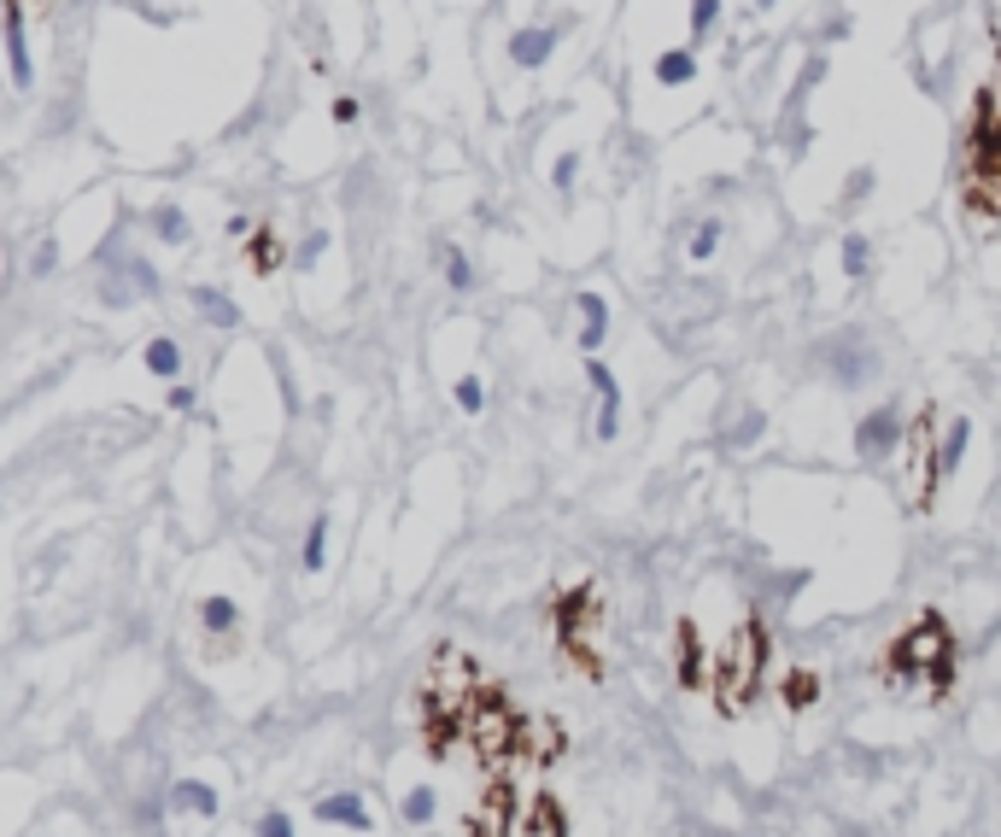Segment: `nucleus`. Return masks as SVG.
Returning a JSON list of instances; mask_svg holds the SVG:
<instances>
[{
  "instance_id": "nucleus-1",
  "label": "nucleus",
  "mask_w": 1001,
  "mask_h": 837,
  "mask_svg": "<svg viewBox=\"0 0 1001 837\" xmlns=\"http://www.w3.org/2000/svg\"><path fill=\"white\" fill-rule=\"evenodd\" d=\"M761 674H768V627L761 621H744L733 644L721 651V668H715V697L726 714H744L750 709V697L761 686Z\"/></svg>"
},
{
  "instance_id": "nucleus-2",
  "label": "nucleus",
  "mask_w": 1001,
  "mask_h": 837,
  "mask_svg": "<svg viewBox=\"0 0 1001 837\" xmlns=\"http://www.w3.org/2000/svg\"><path fill=\"white\" fill-rule=\"evenodd\" d=\"M931 668H955V633H948V621H937V615H920V621L896 639L885 679L890 686H913V674H931Z\"/></svg>"
},
{
  "instance_id": "nucleus-3",
  "label": "nucleus",
  "mask_w": 1001,
  "mask_h": 837,
  "mask_svg": "<svg viewBox=\"0 0 1001 837\" xmlns=\"http://www.w3.org/2000/svg\"><path fill=\"white\" fill-rule=\"evenodd\" d=\"M463 744L498 773V767L521 749V714L504 703L498 691H481V703H474V714L463 721Z\"/></svg>"
},
{
  "instance_id": "nucleus-4",
  "label": "nucleus",
  "mask_w": 1001,
  "mask_h": 837,
  "mask_svg": "<svg viewBox=\"0 0 1001 837\" xmlns=\"http://www.w3.org/2000/svg\"><path fill=\"white\" fill-rule=\"evenodd\" d=\"M820 364H826V375L838 387H861V381H873V375H878V346L861 329H843L838 340H826V346H820Z\"/></svg>"
},
{
  "instance_id": "nucleus-5",
  "label": "nucleus",
  "mask_w": 1001,
  "mask_h": 837,
  "mask_svg": "<svg viewBox=\"0 0 1001 837\" xmlns=\"http://www.w3.org/2000/svg\"><path fill=\"white\" fill-rule=\"evenodd\" d=\"M902 446H908V422H902L896 404H873L867 416L855 422V457L861 463H890Z\"/></svg>"
},
{
  "instance_id": "nucleus-6",
  "label": "nucleus",
  "mask_w": 1001,
  "mask_h": 837,
  "mask_svg": "<svg viewBox=\"0 0 1001 837\" xmlns=\"http://www.w3.org/2000/svg\"><path fill=\"white\" fill-rule=\"evenodd\" d=\"M422 691L428 697H481V662L463 656L457 644H439L428 674H422Z\"/></svg>"
},
{
  "instance_id": "nucleus-7",
  "label": "nucleus",
  "mask_w": 1001,
  "mask_h": 837,
  "mask_svg": "<svg viewBox=\"0 0 1001 837\" xmlns=\"http://www.w3.org/2000/svg\"><path fill=\"white\" fill-rule=\"evenodd\" d=\"M551 615H556V639H563V644L586 639V627L598 621V592H591V586H574V592H563V597L551 604Z\"/></svg>"
},
{
  "instance_id": "nucleus-8",
  "label": "nucleus",
  "mask_w": 1001,
  "mask_h": 837,
  "mask_svg": "<svg viewBox=\"0 0 1001 837\" xmlns=\"http://www.w3.org/2000/svg\"><path fill=\"white\" fill-rule=\"evenodd\" d=\"M322 826H341V832H376V814H369L364 791H334V796H317L311 809Z\"/></svg>"
},
{
  "instance_id": "nucleus-9",
  "label": "nucleus",
  "mask_w": 1001,
  "mask_h": 837,
  "mask_svg": "<svg viewBox=\"0 0 1001 837\" xmlns=\"http://www.w3.org/2000/svg\"><path fill=\"white\" fill-rule=\"evenodd\" d=\"M960 199H966V211H978V217H1001V164H966Z\"/></svg>"
},
{
  "instance_id": "nucleus-10",
  "label": "nucleus",
  "mask_w": 1001,
  "mask_h": 837,
  "mask_svg": "<svg viewBox=\"0 0 1001 837\" xmlns=\"http://www.w3.org/2000/svg\"><path fill=\"white\" fill-rule=\"evenodd\" d=\"M7 65H12V89H30V82H36L30 36H24V0H7Z\"/></svg>"
},
{
  "instance_id": "nucleus-11",
  "label": "nucleus",
  "mask_w": 1001,
  "mask_h": 837,
  "mask_svg": "<svg viewBox=\"0 0 1001 837\" xmlns=\"http://www.w3.org/2000/svg\"><path fill=\"white\" fill-rule=\"evenodd\" d=\"M966 446H973V422L955 416V422L943 428V439H937V457H931V481H937V486L955 481V469L966 463Z\"/></svg>"
},
{
  "instance_id": "nucleus-12",
  "label": "nucleus",
  "mask_w": 1001,
  "mask_h": 837,
  "mask_svg": "<svg viewBox=\"0 0 1001 837\" xmlns=\"http://www.w3.org/2000/svg\"><path fill=\"white\" fill-rule=\"evenodd\" d=\"M563 726L545 721V714H521V756L528 761H556L563 756Z\"/></svg>"
},
{
  "instance_id": "nucleus-13",
  "label": "nucleus",
  "mask_w": 1001,
  "mask_h": 837,
  "mask_svg": "<svg viewBox=\"0 0 1001 837\" xmlns=\"http://www.w3.org/2000/svg\"><path fill=\"white\" fill-rule=\"evenodd\" d=\"M164 802H171V814H199V819H211L217 809H223L217 784H206V779H176L171 791H164Z\"/></svg>"
},
{
  "instance_id": "nucleus-14",
  "label": "nucleus",
  "mask_w": 1001,
  "mask_h": 837,
  "mask_svg": "<svg viewBox=\"0 0 1001 837\" xmlns=\"http://www.w3.org/2000/svg\"><path fill=\"white\" fill-rule=\"evenodd\" d=\"M574 311H580V346H586V357H598L603 334H609V299L591 294V287H580V294H574Z\"/></svg>"
},
{
  "instance_id": "nucleus-15",
  "label": "nucleus",
  "mask_w": 1001,
  "mask_h": 837,
  "mask_svg": "<svg viewBox=\"0 0 1001 837\" xmlns=\"http://www.w3.org/2000/svg\"><path fill=\"white\" fill-rule=\"evenodd\" d=\"M551 47H556V30L551 24H528V30H516V36H510V59L521 65V71H539V65L551 59Z\"/></svg>"
},
{
  "instance_id": "nucleus-16",
  "label": "nucleus",
  "mask_w": 1001,
  "mask_h": 837,
  "mask_svg": "<svg viewBox=\"0 0 1001 837\" xmlns=\"http://www.w3.org/2000/svg\"><path fill=\"white\" fill-rule=\"evenodd\" d=\"M651 71L661 89H691L698 82V47H668V54H656Z\"/></svg>"
},
{
  "instance_id": "nucleus-17",
  "label": "nucleus",
  "mask_w": 1001,
  "mask_h": 837,
  "mask_svg": "<svg viewBox=\"0 0 1001 837\" xmlns=\"http://www.w3.org/2000/svg\"><path fill=\"white\" fill-rule=\"evenodd\" d=\"M141 364H147V375H159V381H182V346L171 334H152L141 346Z\"/></svg>"
},
{
  "instance_id": "nucleus-18",
  "label": "nucleus",
  "mask_w": 1001,
  "mask_h": 837,
  "mask_svg": "<svg viewBox=\"0 0 1001 837\" xmlns=\"http://www.w3.org/2000/svg\"><path fill=\"white\" fill-rule=\"evenodd\" d=\"M199 627H206L211 639L241 633V604H234V597H223V592H211L206 604H199Z\"/></svg>"
},
{
  "instance_id": "nucleus-19",
  "label": "nucleus",
  "mask_w": 1001,
  "mask_h": 837,
  "mask_svg": "<svg viewBox=\"0 0 1001 837\" xmlns=\"http://www.w3.org/2000/svg\"><path fill=\"white\" fill-rule=\"evenodd\" d=\"M194 311L211 322V329H241V305L229 294H217V287H194Z\"/></svg>"
},
{
  "instance_id": "nucleus-20",
  "label": "nucleus",
  "mask_w": 1001,
  "mask_h": 837,
  "mask_svg": "<svg viewBox=\"0 0 1001 837\" xmlns=\"http://www.w3.org/2000/svg\"><path fill=\"white\" fill-rule=\"evenodd\" d=\"M147 229L159 234L164 246H182V241L194 234V229H188V211H182V205H171V199H164V205H152V211H147Z\"/></svg>"
},
{
  "instance_id": "nucleus-21",
  "label": "nucleus",
  "mask_w": 1001,
  "mask_h": 837,
  "mask_svg": "<svg viewBox=\"0 0 1001 837\" xmlns=\"http://www.w3.org/2000/svg\"><path fill=\"white\" fill-rule=\"evenodd\" d=\"M838 259H843V282H873V246H867V234H843Z\"/></svg>"
},
{
  "instance_id": "nucleus-22",
  "label": "nucleus",
  "mask_w": 1001,
  "mask_h": 837,
  "mask_svg": "<svg viewBox=\"0 0 1001 837\" xmlns=\"http://www.w3.org/2000/svg\"><path fill=\"white\" fill-rule=\"evenodd\" d=\"M703 674H709V668H703V644H698V627L686 621V627H680V686H686V691H698V686H703Z\"/></svg>"
},
{
  "instance_id": "nucleus-23",
  "label": "nucleus",
  "mask_w": 1001,
  "mask_h": 837,
  "mask_svg": "<svg viewBox=\"0 0 1001 837\" xmlns=\"http://www.w3.org/2000/svg\"><path fill=\"white\" fill-rule=\"evenodd\" d=\"M814 697H820V674H814V668H791V674H785V686H779V703H785L791 714H796V709H808Z\"/></svg>"
},
{
  "instance_id": "nucleus-24",
  "label": "nucleus",
  "mask_w": 1001,
  "mask_h": 837,
  "mask_svg": "<svg viewBox=\"0 0 1001 837\" xmlns=\"http://www.w3.org/2000/svg\"><path fill=\"white\" fill-rule=\"evenodd\" d=\"M329 516H311V527H304V544H299V569L304 574H322L329 569Z\"/></svg>"
},
{
  "instance_id": "nucleus-25",
  "label": "nucleus",
  "mask_w": 1001,
  "mask_h": 837,
  "mask_svg": "<svg viewBox=\"0 0 1001 837\" xmlns=\"http://www.w3.org/2000/svg\"><path fill=\"white\" fill-rule=\"evenodd\" d=\"M761 434H768V416L750 404V410H738V422L726 428V446L733 451H750V446H761Z\"/></svg>"
},
{
  "instance_id": "nucleus-26",
  "label": "nucleus",
  "mask_w": 1001,
  "mask_h": 837,
  "mask_svg": "<svg viewBox=\"0 0 1001 837\" xmlns=\"http://www.w3.org/2000/svg\"><path fill=\"white\" fill-rule=\"evenodd\" d=\"M439 264H446V287H451V294H469V287H474V264H469L463 246H439Z\"/></svg>"
},
{
  "instance_id": "nucleus-27",
  "label": "nucleus",
  "mask_w": 1001,
  "mask_h": 837,
  "mask_svg": "<svg viewBox=\"0 0 1001 837\" xmlns=\"http://www.w3.org/2000/svg\"><path fill=\"white\" fill-rule=\"evenodd\" d=\"M591 434H598V439H603V446H609V439H615V434H621V387H609V392H598V422H591Z\"/></svg>"
},
{
  "instance_id": "nucleus-28",
  "label": "nucleus",
  "mask_w": 1001,
  "mask_h": 837,
  "mask_svg": "<svg viewBox=\"0 0 1001 837\" xmlns=\"http://www.w3.org/2000/svg\"><path fill=\"white\" fill-rule=\"evenodd\" d=\"M399 814L411 819V826H428V819L439 814V791H428V784H416V791H404Z\"/></svg>"
},
{
  "instance_id": "nucleus-29",
  "label": "nucleus",
  "mask_w": 1001,
  "mask_h": 837,
  "mask_svg": "<svg viewBox=\"0 0 1001 837\" xmlns=\"http://www.w3.org/2000/svg\"><path fill=\"white\" fill-rule=\"evenodd\" d=\"M281 259H287V252H281V241H276V229H269V223L252 229V264H258V270H276Z\"/></svg>"
},
{
  "instance_id": "nucleus-30",
  "label": "nucleus",
  "mask_w": 1001,
  "mask_h": 837,
  "mask_svg": "<svg viewBox=\"0 0 1001 837\" xmlns=\"http://www.w3.org/2000/svg\"><path fill=\"white\" fill-rule=\"evenodd\" d=\"M721 30V0H691V42H709Z\"/></svg>"
},
{
  "instance_id": "nucleus-31",
  "label": "nucleus",
  "mask_w": 1001,
  "mask_h": 837,
  "mask_svg": "<svg viewBox=\"0 0 1001 837\" xmlns=\"http://www.w3.org/2000/svg\"><path fill=\"white\" fill-rule=\"evenodd\" d=\"M124 282H129L141 299H152V294H159V270H152L147 259H124Z\"/></svg>"
},
{
  "instance_id": "nucleus-32",
  "label": "nucleus",
  "mask_w": 1001,
  "mask_h": 837,
  "mask_svg": "<svg viewBox=\"0 0 1001 837\" xmlns=\"http://www.w3.org/2000/svg\"><path fill=\"white\" fill-rule=\"evenodd\" d=\"M451 399H457V410H469V416H481V410H486V387H481V375H463V381L451 387Z\"/></svg>"
},
{
  "instance_id": "nucleus-33",
  "label": "nucleus",
  "mask_w": 1001,
  "mask_h": 837,
  "mask_svg": "<svg viewBox=\"0 0 1001 837\" xmlns=\"http://www.w3.org/2000/svg\"><path fill=\"white\" fill-rule=\"evenodd\" d=\"M721 234H726V229L715 223V217H709L703 229H691V259H698V264H709V259L721 252Z\"/></svg>"
},
{
  "instance_id": "nucleus-34",
  "label": "nucleus",
  "mask_w": 1001,
  "mask_h": 837,
  "mask_svg": "<svg viewBox=\"0 0 1001 837\" xmlns=\"http://www.w3.org/2000/svg\"><path fill=\"white\" fill-rule=\"evenodd\" d=\"M252 837H299V832H294V814L264 809V814H258V826H252Z\"/></svg>"
},
{
  "instance_id": "nucleus-35",
  "label": "nucleus",
  "mask_w": 1001,
  "mask_h": 837,
  "mask_svg": "<svg viewBox=\"0 0 1001 837\" xmlns=\"http://www.w3.org/2000/svg\"><path fill=\"white\" fill-rule=\"evenodd\" d=\"M322 246H329V234H322V229H311V234H304V241H299V252H294V264H299V270H311V264L322 259Z\"/></svg>"
},
{
  "instance_id": "nucleus-36",
  "label": "nucleus",
  "mask_w": 1001,
  "mask_h": 837,
  "mask_svg": "<svg viewBox=\"0 0 1001 837\" xmlns=\"http://www.w3.org/2000/svg\"><path fill=\"white\" fill-rule=\"evenodd\" d=\"M574 182H580V159H574V152H563V159L551 164V187H563V194H568Z\"/></svg>"
},
{
  "instance_id": "nucleus-37",
  "label": "nucleus",
  "mask_w": 1001,
  "mask_h": 837,
  "mask_svg": "<svg viewBox=\"0 0 1001 837\" xmlns=\"http://www.w3.org/2000/svg\"><path fill=\"white\" fill-rule=\"evenodd\" d=\"M171 410H176V416H194V410H199V392H194L188 381H171Z\"/></svg>"
},
{
  "instance_id": "nucleus-38",
  "label": "nucleus",
  "mask_w": 1001,
  "mask_h": 837,
  "mask_svg": "<svg viewBox=\"0 0 1001 837\" xmlns=\"http://www.w3.org/2000/svg\"><path fill=\"white\" fill-rule=\"evenodd\" d=\"M867 194H873V170H855V176H850V187H843V205H861Z\"/></svg>"
},
{
  "instance_id": "nucleus-39",
  "label": "nucleus",
  "mask_w": 1001,
  "mask_h": 837,
  "mask_svg": "<svg viewBox=\"0 0 1001 837\" xmlns=\"http://www.w3.org/2000/svg\"><path fill=\"white\" fill-rule=\"evenodd\" d=\"M586 381H591V392H609V387H615V375H609L603 357H586Z\"/></svg>"
},
{
  "instance_id": "nucleus-40",
  "label": "nucleus",
  "mask_w": 1001,
  "mask_h": 837,
  "mask_svg": "<svg viewBox=\"0 0 1001 837\" xmlns=\"http://www.w3.org/2000/svg\"><path fill=\"white\" fill-rule=\"evenodd\" d=\"M30 264H36V270H42V276H47V270H54V264H59V241H54V234H47V241L36 246V259H30Z\"/></svg>"
},
{
  "instance_id": "nucleus-41",
  "label": "nucleus",
  "mask_w": 1001,
  "mask_h": 837,
  "mask_svg": "<svg viewBox=\"0 0 1001 837\" xmlns=\"http://www.w3.org/2000/svg\"><path fill=\"white\" fill-rule=\"evenodd\" d=\"M820 77H826V54H814V59L803 65V82H796V94H803V89H814Z\"/></svg>"
},
{
  "instance_id": "nucleus-42",
  "label": "nucleus",
  "mask_w": 1001,
  "mask_h": 837,
  "mask_svg": "<svg viewBox=\"0 0 1001 837\" xmlns=\"http://www.w3.org/2000/svg\"><path fill=\"white\" fill-rule=\"evenodd\" d=\"M334 124H358V100H352V94L334 100Z\"/></svg>"
},
{
  "instance_id": "nucleus-43",
  "label": "nucleus",
  "mask_w": 1001,
  "mask_h": 837,
  "mask_svg": "<svg viewBox=\"0 0 1001 837\" xmlns=\"http://www.w3.org/2000/svg\"><path fill=\"white\" fill-rule=\"evenodd\" d=\"M229 241H252V223H246V217H229Z\"/></svg>"
},
{
  "instance_id": "nucleus-44",
  "label": "nucleus",
  "mask_w": 1001,
  "mask_h": 837,
  "mask_svg": "<svg viewBox=\"0 0 1001 837\" xmlns=\"http://www.w3.org/2000/svg\"><path fill=\"white\" fill-rule=\"evenodd\" d=\"M281 399H287V410H299V387H294V375L281 369Z\"/></svg>"
},
{
  "instance_id": "nucleus-45",
  "label": "nucleus",
  "mask_w": 1001,
  "mask_h": 837,
  "mask_svg": "<svg viewBox=\"0 0 1001 837\" xmlns=\"http://www.w3.org/2000/svg\"><path fill=\"white\" fill-rule=\"evenodd\" d=\"M756 7H779V0H756Z\"/></svg>"
}]
</instances>
